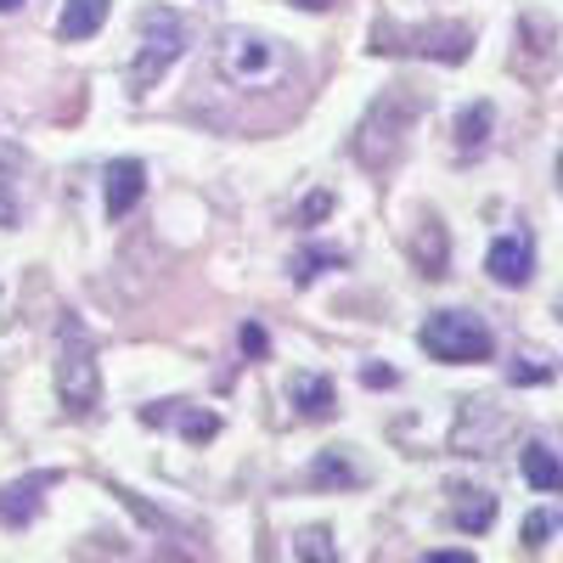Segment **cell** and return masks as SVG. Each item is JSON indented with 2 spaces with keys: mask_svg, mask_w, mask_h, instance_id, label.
Here are the masks:
<instances>
[{
  "mask_svg": "<svg viewBox=\"0 0 563 563\" xmlns=\"http://www.w3.org/2000/svg\"><path fill=\"white\" fill-rule=\"evenodd\" d=\"M57 400L68 417H97V406H102L97 339H90V327L74 310L57 321Z\"/></svg>",
  "mask_w": 563,
  "mask_h": 563,
  "instance_id": "cell-1",
  "label": "cell"
},
{
  "mask_svg": "<svg viewBox=\"0 0 563 563\" xmlns=\"http://www.w3.org/2000/svg\"><path fill=\"white\" fill-rule=\"evenodd\" d=\"M417 119H422V97H411V85L384 90V97L366 108V119L355 124V141H350L355 158L366 169H389L406 147V135L417 130Z\"/></svg>",
  "mask_w": 563,
  "mask_h": 563,
  "instance_id": "cell-2",
  "label": "cell"
},
{
  "mask_svg": "<svg viewBox=\"0 0 563 563\" xmlns=\"http://www.w3.org/2000/svg\"><path fill=\"white\" fill-rule=\"evenodd\" d=\"M214 74L231 90H271V85H282V74H288V52H282L271 34L225 29L214 40Z\"/></svg>",
  "mask_w": 563,
  "mask_h": 563,
  "instance_id": "cell-3",
  "label": "cell"
},
{
  "mask_svg": "<svg viewBox=\"0 0 563 563\" xmlns=\"http://www.w3.org/2000/svg\"><path fill=\"white\" fill-rule=\"evenodd\" d=\"M417 344L445 366H474V361H490V350H496L490 327L474 310H434L417 327Z\"/></svg>",
  "mask_w": 563,
  "mask_h": 563,
  "instance_id": "cell-4",
  "label": "cell"
},
{
  "mask_svg": "<svg viewBox=\"0 0 563 563\" xmlns=\"http://www.w3.org/2000/svg\"><path fill=\"white\" fill-rule=\"evenodd\" d=\"M180 52H186V23H180L169 7H147V12H141V52H135V63H130V90L158 85V79L175 68Z\"/></svg>",
  "mask_w": 563,
  "mask_h": 563,
  "instance_id": "cell-5",
  "label": "cell"
},
{
  "mask_svg": "<svg viewBox=\"0 0 563 563\" xmlns=\"http://www.w3.org/2000/svg\"><path fill=\"white\" fill-rule=\"evenodd\" d=\"M378 45L372 52H417V57H440V63H462L467 45H474V34H467L462 23H429V29H395V23H378V34H372Z\"/></svg>",
  "mask_w": 563,
  "mask_h": 563,
  "instance_id": "cell-6",
  "label": "cell"
},
{
  "mask_svg": "<svg viewBox=\"0 0 563 563\" xmlns=\"http://www.w3.org/2000/svg\"><path fill=\"white\" fill-rule=\"evenodd\" d=\"M485 271L501 282V288H525V282L536 276V238L530 231H507V238H496L490 254H485Z\"/></svg>",
  "mask_w": 563,
  "mask_h": 563,
  "instance_id": "cell-7",
  "label": "cell"
},
{
  "mask_svg": "<svg viewBox=\"0 0 563 563\" xmlns=\"http://www.w3.org/2000/svg\"><path fill=\"white\" fill-rule=\"evenodd\" d=\"M57 485V474H29V479H18V485H7L0 490V525H12V530H23V525H34V512H40V496Z\"/></svg>",
  "mask_w": 563,
  "mask_h": 563,
  "instance_id": "cell-8",
  "label": "cell"
},
{
  "mask_svg": "<svg viewBox=\"0 0 563 563\" xmlns=\"http://www.w3.org/2000/svg\"><path fill=\"white\" fill-rule=\"evenodd\" d=\"M288 406L305 422L333 417V378H327V372H294V378H288Z\"/></svg>",
  "mask_w": 563,
  "mask_h": 563,
  "instance_id": "cell-9",
  "label": "cell"
},
{
  "mask_svg": "<svg viewBox=\"0 0 563 563\" xmlns=\"http://www.w3.org/2000/svg\"><path fill=\"white\" fill-rule=\"evenodd\" d=\"M141 192H147V164H141V158L108 164V214H113V220H124V214L141 203Z\"/></svg>",
  "mask_w": 563,
  "mask_h": 563,
  "instance_id": "cell-10",
  "label": "cell"
},
{
  "mask_svg": "<svg viewBox=\"0 0 563 563\" xmlns=\"http://www.w3.org/2000/svg\"><path fill=\"white\" fill-rule=\"evenodd\" d=\"M23 153L0 141V231H12L23 220Z\"/></svg>",
  "mask_w": 563,
  "mask_h": 563,
  "instance_id": "cell-11",
  "label": "cell"
},
{
  "mask_svg": "<svg viewBox=\"0 0 563 563\" xmlns=\"http://www.w3.org/2000/svg\"><path fill=\"white\" fill-rule=\"evenodd\" d=\"M451 496H456V501H451V525H456V530L485 536V530L496 525V496H490V490H467V485H456Z\"/></svg>",
  "mask_w": 563,
  "mask_h": 563,
  "instance_id": "cell-12",
  "label": "cell"
},
{
  "mask_svg": "<svg viewBox=\"0 0 563 563\" xmlns=\"http://www.w3.org/2000/svg\"><path fill=\"white\" fill-rule=\"evenodd\" d=\"M490 124H496V108H490V102H467V108L456 113V153H462V158L485 153V147H490Z\"/></svg>",
  "mask_w": 563,
  "mask_h": 563,
  "instance_id": "cell-13",
  "label": "cell"
},
{
  "mask_svg": "<svg viewBox=\"0 0 563 563\" xmlns=\"http://www.w3.org/2000/svg\"><path fill=\"white\" fill-rule=\"evenodd\" d=\"M108 23V0H68L63 18H57V34L63 40H90Z\"/></svg>",
  "mask_w": 563,
  "mask_h": 563,
  "instance_id": "cell-14",
  "label": "cell"
},
{
  "mask_svg": "<svg viewBox=\"0 0 563 563\" xmlns=\"http://www.w3.org/2000/svg\"><path fill=\"white\" fill-rule=\"evenodd\" d=\"M525 479H530L536 490H558V485H563V467H558V456H552L547 440H530V445H525Z\"/></svg>",
  "mask_w": 563,
  "mask_h": 563,
  "instance_id": "cell-15",
  "label": "cell"
},
{
  "mask_svg": "<svg viewBox=\"0 0 563 563\" xmlns=\"http://www.w3.org/2000/svg\"><path fill=\"white\" fill-rule=\"evenodd\" d=\"M411 254H417L422 276H445V231H440V220H422V231L411 238Z\"/></svg>",
  "mask_w": 563,
  "mask_h": 563,
  "instance_id": "cell-16",
  "label": "cell"
},
{
  "mask_svg": "<svg viewBox=\"0 0 563 563\" xmlns=\"http://www.w3.org/2000/svg\"><path fill=\"white\" fill-rule=\"evenodd\" d=\"M310 485H361V467L333 445V451H321L316 467H310Z\"/></svg>",
  "mask_w": 563,
  "mask_h": 563,
  "instance_id": "cell-17",
  "label": "cell"
},
{
  "mask_svg": "<svg viewBox=\"0 0 563 563\" xmlns=\"http://www.w3.org/2000/svg\"><path fill=\"white\" fill-rule=\"evenodd\" d=\"M294 558H299V563H339V541L327 536L321 525H310V530L294 536Z\"/></svg>",
  "mask_w": 563,
  "mask_h": 563,
  "instance_id": "cell-18",
  "label": "cell"
},
{
  "mask_svg": "<svg viewBox=\"0 0 563 563\" xmlns=\"http://www.w3.org/2000/svg\"><path fill=\"white\" fill-rule=\"evenodd\" d=\"M169 417H180V440H192V445H203V440L220 434V417L214 411H180V400H169Z\"/></svg>",
  "mask_w": 563,
  "mask_h": 563,
  "instance_id": "cell-19",
  "label": "cell"
},
{
  "mask_svg": "<svg viewBox=\"0 0 563 563\" xmlns=\"http://www.w3.org/2000/svg\"><path fill=\"white\" fill-rule=\"evenodd\" d=\"M507 378H512V384H547V378H552V355H547V350H525L519 361L507 366Z\"/></svg>",
  "mask_w": 563,
  "mask_h": 563,
  "instance_id": "cell-20",
  "label": "cell"
},
{
  "mask_svg": "<svg viewBox=\"0 0 563 563\" xmlns=\"http://www.w3.org/2000/svg\"><path fill=\"white\" fill-rule=\"evenodd\" d=\"M339 260H344L339 249H310V254H299V260H294V282H310L321 265H339Z\"/></svg>",
  "mask_w": 563,
  "mask_h": 563,
  "instance_id": "cell-21",
  "label": "cell"
},
{
  "mask_svg": "<svg viewBox=\"0 0 563 563\" xmlns=\"http://www.w3.org/2000/svg\"><path fill=\"white\" fill-rule=\"evenodd\" d=\"M238 344H243V355H265L271 350V339H265V327H254V321H243V333H238Z\"/></svg>",
  "mask_w": 563,
  "mask_h": 563,
  "instance_id": "cell-22",
  "label": "cell"
},
{
  "mask_svg": "<svg viewBox=\"0 0 563 563\" xmlns=\"http://www.w3.org/2000/svg\"><path fill=\"white\" fill-rule=\"evenodd\" d=\"M547 536H552V512H530L525 519V547H547Z\"/></svg>",
  "mask_w": 563,
  "mask_h": 563,
  "instance_id": "cell-23",
  "label": "cell"
},
{
  "mask_svg": "<svg viewBox=\"0 0 563 563\" xmlns=\"http://www.w3.org/2000/svg\"><path fill=\"white\" fill-rule=\"evenodd\" d=\"M361 378H366V389H395V372L389 366H366Z\"/></svg>",
  "mask_w": 563,
  "mask_h": 563,
  "instance_id": "cell-24",
  "label": "cell"
},
{
  "mask_svg": "<svg viewBox=\"0 0 563 563\" xmlns=\"http://www.w3.org/2000/svg\"><path fill=\"white\" fill-rule=\"evenodd\" d=\"M327 209H333V198H327V192H316V198H310V203L299 209V220H321Z\"/></svg>",
  "mask_w": 563,
  "mask_h": 563,
  "instance_id": "cell-25",
  "label": "cell"
},
{
  "mask_svg": "<svg viewBox=\"0 0 563 563\" xmlns=\"http://www.w3.org/2000/svg\"><path fill=\"white\" fill-rule=\"evenodd\" d=\"M429 563H474V558H467V552H434Z\"/></svg>",
  "mask_w": 563,
  "mask_h": 563,
  "instance_id": "cell-26",
  "label": "cell"
},
{
  "mask_svg": "<svg viewBox=\"0 0 563 563\" xmlns=\"http://www.w3.org/2000/svg\"><path fill=\"white\" fill-rule=\"evenodd\" d=\"M294 7H305V12H327L333 0H294Z\"/></svg>",
  "mask_w": 563,
  "mask_h": 563,
  "instance_id": "cell-27",
  "label": "cell"
},
{
  "mask_svg": "<svg viewBox=\"0 0 563 563\" xmlns=\"http://www.w3.org/2000/svg\"><path fill=\"white\" fill-rule=\"evenodd\" d=\"M23 7V0H0V12H18Z\"/></svg>",
  "mask_w": 563,
  "mask_h": 563,
  "instance_id": "cell-28",
  "label": "cell"
}]
</instances>
